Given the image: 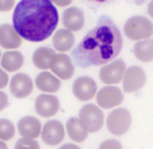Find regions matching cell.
I'll return each instance as SVG.
<instances>
[{
	"label": "cell",
	"mask_w": 153,
	"mask_h": 149,
	"mask_svg": "<svg viewBox=\"0 0 153 149\" xmlns=\"http://www.w3.org/2000/svg\"><path fill=\"white\" fill-rule=\"evenodd\" d=\"M72 92L80 101H87L94 97L97 92V82L88 76L78 77L72 84Z\"/></svg>",
	"instance_id": "9"
},
{
	"label": "cell",
	"mask_w": 153,
	"mask_h": 149,
	"mask_svg": "<svg viewBox=\"0 0 153 149\" xmlns=\"http://www.w3.org/2000/svg\"><path fill=\"white\" fill-rule=\"evenodd\" d=\"M148 14H149V16L153 19V1H151L148 5Z\"/></svg>",
	"instance_id": "30"
},
{
	"label": "cell",
	"mask_w": 153,
	"mask_h": 149,
	"mask_svg": "<svg viewBox=\"0 0 153 149\" xmlns=\"http://www.w3.org/2000/svg\"><path fill=\"white\" fill-rule=\"evenodd\" d=\"M0 149H7V146L5 145V143L2 142V141H0Z\"/></svg>",
	"instance_id": "31"
},
{
	"label": "cell",
	"mask_w": 153,
	"mask_h": 149,
	"mask_svg": "<svg viewBox=\"0 0 153 149\" xmlns=\"http://www.w3.org/2000/svg\"><path fill=\"white\" fill-rule=\"evenodd\" d=\"M9 82V76L7 72H4L2 69H0V89H3L7 86Z\"/></svg>",
	"instance_id": "26"
},
{
	"label": "cell",
	"mask_w": 153,
	"mask_h": 149,
	"mask_svg": "<svg viewBox=\"0 0 153 149\" xmlns=\"http://www.w3.org/2000/svg\"><path fill=\"white\" fill-rule=\"evenodd\" d=\"M79 119L87 132H96L99 131L104 124V114L97 105L88 103L80 109Z\"/></svg>",
	"instance_id": "4"
},
{
	"label": "cell",
	"mask_w": 153,
	"mask_h": 149,
	"mask_svg": "<svg viewBox=\"0 0 153 149\" xmlns=\"http://www.w3.org/2000/svg\"><path fill=\"white\" fill-rule=\"evenodd\" d=\"M66 130L72 141L76 143H82L87 139V130L79 118L72 117L66 122Z\"/></svg>",
	"instance_id": "18"
},
{
	"label": "cell",
	"mask_w": 153,
	"mask_h": 149,
	"mask_svg": "<svg viewBox=\"0 0 153 149\" xmlns=\"http://www.w3.org/2000/svg\"><path fill=\"white\" fill-rule=\"evenodd\" d=\"M56 57L53 49L49 47H40L33 54V63L38 69L47 70L51 68V62Z\"/></svg>",
	"instance_id": "20"
},
{
	"label": "cell",
	"mask_w": 153,
	"mask_h": 149,
	"mask_svg": "<svg viewBox=\"0 0 153 149\" xmlns=\"http://www.w3.org/2000/svg\"><path fill=\"white\" fill-rule=\"evenodd\" d=\"M146 82L145 71L138 66L129 67L125 71L123 77V90L126 93H134L140 91Z\"/></svg>",
	"instance_id": "6"
},
{
	"label": "cell",
	"mask_w": 153,
	"mask_h": 149,
	"mask_svg": "<svg viewBox=\"0 0 153 149\" xmlns=\"http://www.w3.org/2000/svg\"><path fill=\"white\" fill-rule=\"evenodd\" d=\"M10 89L16 98H25L32 94L34 84L32 78L28 75L24 73H17L12 78Z\"/></svg>",
	"instance_id": "12"
},
{
	"label": "cell",
	"mask_w": 153,
	"mask_h": 149,
	"mask_svg": "<svg viewBox=\"0 0 153 149\" xmlns=\"http://www.w3.org/2000/svg\"><path fill=\"white\" fill-rule=\"evenodd\" d=\"M59 22L57 9L49 0H22L13 14V27L20 38L42 42L53 34Z\"/></svg>",
	"instance_id": "2"
},
{
	"label": "cell",
	"mask_w": 153,
	"mask_h": 149,
	"mask_svg": "<svg viewBox=\"0 0 153 149\" xmlns=\"http://www.w3.org/2000/svg\"><path fill=\"white\" fill-rule=\"evenodd\" d=\"M59 149H81V148L74 144H64V145H62Z\"/></svg>",
	"instance_id": "29"
},
{
	"label": "cell",
	"mask_w": 153,
	"mask_h": 149,
	"mask_svg": "<svg viewBox=\"0 0 153 149\" xmlns=\"http://www.w3.org/2000/svg\"><path fill=\"white\" fill-rule=\"evenodd\" d=\"M18 131L23 138L34 140L40 134L41 123L33 116H25L18 122Z\"/></svg>",
	"instance_id": "15"
},
{
	"label": "cell",
	"mask_w": 153,
	"mask_h": 149,
	"mask_svg": "<svg viewBox=\"0 0 153 149\" xmlns=\"http://www.w3.org/2000/svg\"><path fill=\"white\" fill-rule=\"evenodd\" d=\"M62 22L66 29L69 32H79L83 28L85 22L83 11L76 7H69L63 13Z\"/></svg>",
	"instance_id": "14"
},
{
	"label": "cell",
	"mask_w": 153,
	"mask_h": 149,
	"mask_svg": "<svg viewBox=\"0 0 153 149\" xmlns=\"http://www.w3.org/2000/svg\"><path fill=\"white\" fill-rule=\"evenodd\" d=\"M51 69L53 74L63 80L69 79L74 73V68L72 65L70 57L66 54H56L51 62Z\"/></svg>",
	"instance_id": "13"
},
{
	"label": "cell",
	"mask_w": 153,
	"mask_h": 149,
	"mask_svg": "<svg viewBox=\"0 0 153 149\" xmlns=\"http://www.w3.org/2000/svg\"><path fill=\"white\" fill-rule=\"evenodd\" d=\"M126 64L122 59H115L111 64L104 66L100 70V78L104 84H119L124 77Z\"/></svg>",
	"instance_id": "8"
},
{
	"label": "cell",
	"mask_w": 153,
	"mask_h": 149,
	"mask_svg": "<svg viewBox=\"0 0 153 149\" xmlns=\"http://www.w3.org/2000/svg\"><path fill=\"white\" fill-rule=\"evenodd\" d=\"M22 41L14 27L10 24L0 25V46L5 49H16L20 47Z\"/></svg>",
	"instance_id": "16"
},
{
	"label": "cell",
	"mask_w": 153,
	"mask_h": 149,
	"mask_svg": "<svg viewBox=\"0 0 153 149\" xmlns=\"http://www.w3.org/2000/svg\"><path fill=\"white\" fill-rule=\"evenodd\" d=\"M74 44V36L71 32L67 29H59L53 34V46L56 50L66 52L70 50Z\"/></svg>",
	"instance_id": "19"
},
{
	"label": "cell",
	"mask_w": 153,
	"mask_h": 149,
	"mask_svg": "<svg viewBox=\"0 0 153 149\" xmlns=\"http://www.w3.org/2000/svg\"><path fill=\"white\" fill-rule=\"evenodd\" d=\"M0 57H1V52H0Z\"/></svg>",
	"instance_id": "32"
},
{
	"label": "cell",
	"mask_w": 153,
	"mask_h": 149,
	"mask_svg": "<svg viewBox=\"0 0 153 149\" xmlns=\"http://www.w3.org/2000/svg\"><path fill=\"white\" fill-rule=\"evenodd\" d=\"M122 47L123 39L119 27L110 17L103 15L72 50L71 57L78 67L86 69L111 62L119 55Z\"/></svg>",
	"instance_id": "1"
},
{
	"label": "cell",
	"mask_w": 153,
	"mask_h": 149,
	"mask_svg": "<svg viewBox=\"0 0 153 149\" xmlns=\"http://www.w3.org/2000/svg\"><path fill=\"white\" fill-rule=\"evenodd\" d=\"M15 134V126L10 120L0 119V140L10 141Z\"/></svg>",
	"instance_id": "23"
},
{
	"label": "cell",
	"mask_w": 153,
	"mask_h": 149,
	"mask_svg": "<svg viewBox=\"0 0 153 149\" xmlns=\"http://www.w3.org/2000/svg\"><path fill=\"white\" fill-rule=\"evenodd\" d=\"M124 32L132 41L147 40L153 34V24L146 17L134 16L126 21Z\"/></svg>",
	"instance_id": "3"
},
{
	"label": "cell",
	"mask_w": 153,
	"mask_h": 149,
	"mask_svg": "<svg viewBox=\"0 0 153 149\" xmlns=\"http://www.w3.org/2000/svg\"><path fill=\"white\" fill-rule=\"evenodd\" d=\"M15 149H40V146L37 141L22 138L17 141Z\"/></svg>",
	"instance_id": "24"
},
{
	"label": "cell",
	"mask_w": 153,
	"mask_h": 149,
	"mask_svg": "<svg viewBox=\"0 0 153 149\" xmlns=\"http://www.w3.org/2000/svg\"><path fill=\"white\" fill-rule=\"evenodd\" d=\"M35 82H36V86L39 90L47 93H56L57 91H59L60 87H61V82H60L59 78L53 76L49 72L39 73L37 75Z\"/></svg>",
	"instance_id": "17"
},
{
	"label": "cell",
	"mask_w": 153,
	"mask_h": 149,
	"mask_svg": "<svg viewBox=\"0 0 153 149\" xmlns=\"http://www.w3.org/2000/svg\"><path fill=\"white\" fill-rule=\"evenodd\" d=\"M131 126V114L126 109H115L107 117V128L114 136H122Z\"/></svg>",
	"instance_id": "5"
},
{
	"label": "cell",
	"mask_w": 153,
	"mask_h": 149,
	"mask_svg": "<svg viewBox=\"0 0 153 149\" xmlns=\"http://www.w3.org/2000/svg\"><path fill=\"white\" fill-rule=\"evenodd\" d=\"M124 100V95L117 87L107 86L102 88L97 94V103L105 109L120 105Z\"/></svg>",
	"instance_id": "7"
},
{
	"label": "cell",
	"mask_w": 153,
	"mask_h": 149,
	"mask_svg": "<svg viewBox=\"0 0 153 149\" xmlns=\"http://www.w3.org/2000/svg\"><path fill=\"white\" fill-rule=\"evenodd\" d=\"M99 149H123V147L117 140L110 139V140H106L101 143Z\"/></svg>",
	"instance_id": "25"
},
{
	"label": "cell",
	"mask_w": 153,
	"mask_h": 149,
	"mask_svg": "<svg viewBox=\"0 0 153 149\" xmlns=\"http://www.w3.org/2000/svg\"><path fill=\"white\" fill-rule=\"evenodd\" d=\"M14 4H15L14 1H0V11H10Z\"/></svg>",
	"instance_id": "28"
},
{
	"label": "cell",
	"mask_w": 153,
	"mask_h": 149,
	"mask_svg": "<svg viewBox=\"0 0 153 149\" xmlns=\"http://www.w3.org/2000/svg\"><path fill=\"white\" fill-rule=\"evenodd\" d=\"M7 103H9V97L4 92L0 91V111H2L7 107Z\"/></svg>",
	"instance_id": "27"
},
{
	"label": "cell",
	"mask_w": 153,
	"mask_h": 149,
	"mask_svg": "<svg viewBox=\"0 0 153 149\" xmlns=\"http://www.w3.org/2000/svg\"><path fill=\"white\" fill-rule=\"evenodd\" d=\"M134 57L140 62L149 63L153 61V39L137 42L133 48Z\"/></svg>",
	"instance_id": "22"
},
{
	"label": "cell",
	"mask_w": 153,
	"mask_h": 149,
	"mask_svg": "<svg viewBox=\"0 0 153 149\" xmlns=\"http://www.w3.org/2000/svg\"><path fill=\"white\" fill-rule=\"evenodd\" d=\"M60 109V101L53 95L41 94L36 98L35 109L41 117L49 118L55 116Z\"/></svg>",
	"instance_id": "11"
},
{
	"label": "cell",
	"mask_w": 153,
	"mask_h": 149,
	"mask_svg": "<svg viewBox=\"0 0 153 149\" xmlns=\"http://www.w3.org/2000/svg\"><path fill=\"white\" fill-rule=\"evenodd\" d=\"M42 140L45 144L49 146L59 145L64 140L65 130L62 122L58 120H51L44 124L42 129Z\"/></svg>",
	"instance_id": "10"
},
{
	"label": "cell",
	"mask_w": 153,
	"mask_h": 149,
	"mask_svg": "<svg viewBox=\"0 0 153 149\" xmlns=\"http://www.w3.org/2000/svg\"><path fill=\"white\" fill-rule=\"evenodd\" d=\"M23 55L19 51H7L2 55L1 66L7 72H15L23 65Z\"/></svg>",
	"instance_id": "21"
}]
</instances>
